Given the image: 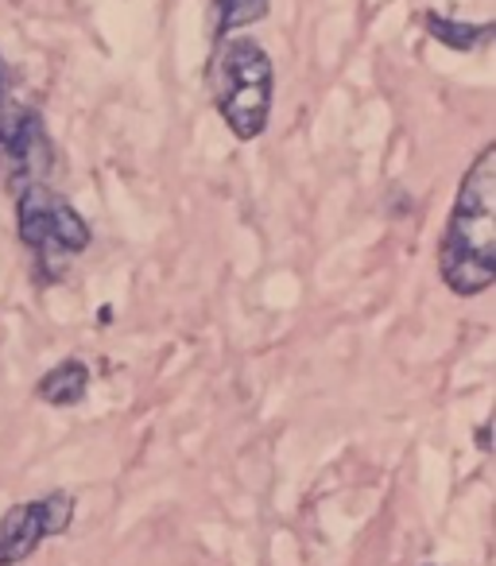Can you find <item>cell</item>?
Wrapping results in <instances>:
<instances>
[{
    "mask_svg": "<svg viewBox=\"0 0 496 566\" xmlns=\"http://www.w3.org/2000/svg\"><path fill=\"white\" fill-rule=\"evenodd\" d=\"M423 24H426V35L439 40L442 48H450V51H477L493 40V24H462V20L439 17V12H426Z\"/></svg>",
    "mask_w": 496,
    "mask_h": 566,
    "instance_id": "cell-7",
    "label": "cell"
},
{
    "mask_svg": "<svg viewBox=\"0 0 496 566\" xmlns=\"http://www.w3.org/2000/svg\"><path fill=\"white\" fill-rule=\"evenodd\" d=\"M268 17V0H213V40H229L236 28Z\"/></svg>",
    "mask_w": 496,
    "mask_h": 566,
    "instance_id": "cell-8",
    "label": "cell"
},
{
    "mask_svg": "<svg viewBox=\"0 0 496 566\" xmlns=\"http://www.w3.org/2000/svg\"><path fill=\"white\" fill-rule=\"evenodd\" d=\"M89 392V365L78 361V357H66V361H59L55 369H48L40 377V385H35V396H40L43 403H51V408H74V403H82Z\"/></svg>",
    "mask_w": 496,
    "mask_h": 566,
    "instance_id": "cell-6",
    "label": "cell"
},
{
    "mask_svg": "<svg viewBox=\"0 0 496 566\" xmlns=\"http://www.w3.org/2000/svg\"><path fill=\"white\" fill-rule=\"evenodd\" d=\"M74 524V496L55 489L40 501H20L0 516V566H20L40 551L48 535H63Z\"/></svg>",
    "mask_w": 496,
    "mask_h": 566,
    "instance_id": "cell-5",
    "label": "cell"
},
{
    "mask_svg": "<svg viewBox=\"0 0 496 566\" xmlns=\"http://www.w3.org/2000/svg\"><path fill=\"white\" fill-rule=\"evenodd\" d=\"M210 97L236 140L264 136L272 97H276V71H272L268 51L249 35L221 43L210 66Z\"/></svg>",
    "mask_w": 496,
    "mask_h": 566,
    "instance_id": "cell-2",
    "label": "cell"
},
{
    "mask_svg": "<svg viewBox=\"0 0 496 566\" xmlns=\"http://www.w3.org/2000/svg\"><path fill=\"white\" fill-rule=\"evenodd\" d=\"M439 272L462 300H473L496 283V144H485L462 175L439 244Z\"/></svg>",
    "mask_w": 496,
    "mask_h": 566,
    "instance_id": "cell-1",
    "label": "cell"
},
{
    "mask_svg": "<svg viewBox=\"0 0 496 566\" xmlns=\"http://www.w3.org/2000/svg\"><path fill=\"white\" fill-rule=\"evenodd\" d=\"M51 164H55V148H51L48 125L40 113L28 105L0 109V171L9 179L12 195L48 179Z\"/></svg>",
    "mask_w": 496,
    "mask_h": 566,
    "instance_id": "cell-4",
    "label": "cell"
},
{
    "mask_svg": "<svg viewBox=\"0 0 496 566\" xmlns=\"http://www.w3.org/2000/svg\"><path fill=\"white\" fill-rule=\"evenodd\" d=\"M0 109H4V71H0Z\"/></svg>",
    "mask_w": 496,
    "mask_h": 566,
    "instance_id": "cell-9",
    "label": "cell"
},
{
    "mask_svg": "<svg viewBox=\"0 0 496 566\" xmlns=\"http://www.w3.org/2000/svg\"><path fill=\"white\" fill-rule=\"evenodd\" d=\"M12 198H17V233L32 252L35 272L48 283L63 280L66 268L94 241L86 218L63 195H55L48 182H32Z\"/></svg>",
    "mask_w": 496,
    "mask_h": 566,
    "instance_id": "cell-3",
    "label": "cell"
}]
</instances>
